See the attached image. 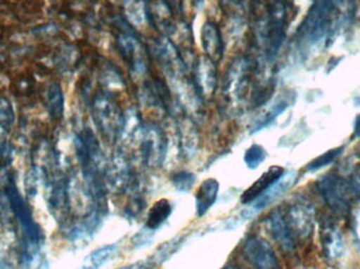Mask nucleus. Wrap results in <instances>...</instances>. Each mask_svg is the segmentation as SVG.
Instances as JSON below:
<instances>
[{
    "label": "nucleus",
    "mask_w": 360,
    "mask_h": 269,
    "mask_svg": "<svg viewBox=\"0 0 360 269\" xmlns=\"http://www.w3.org/2000/svg\"><path fill=\"white\" fill-rule=\"evenodd\" d=\"M8 196L13 213L18 220L19 225H20L23 237H25L20 263L23 268H27L35 262L36 258L39 254L42 238L41 232H40L39 226L34 220L31 209L23 201L22 197L19 195L14 184H10L8 186Z\"/></svg>",
    "instance_id": "f257e3e1"
},
{
    "label": "nucleus",
    "mask_w": 360,
    "mask_h": 269,
    "mask_svg": "<svg viewBox=\"0 0 360 269\" xmlns=\"http://www.w3.org/2000/svg\"><path fill=\"white\" fill-rule=\"evenodd\" d=\"M243 254L250 265L255 269H279V262L270 243L257 236L249 237Z\"/></svg>",
    "instance_id": "f03ea898"
},
{
    "label": "nucleus",
    "mask_w": 360,
    "mask_h": 269,
    "mask_svg": "<svg viewBox=\"0 0 360 269\" xmlns=\"http://www.w3.org/2000/svg\"><path fill=\"white\" fill-rule=\"evenodd\" d=\"M95 117L98 122L99 128L109 136L117 134L122 130V114L118 112L115 103H112L108 96H98L95 100Z\"/></svg>",
    "instance_id": "7ed1b4c3"
},
{
    "label": "nucleus",
    "mask_w": 360,
    "mask_h": 269,
    "mask_svg": "<svg viewBox=\"0 0 360 269\" xmlns=\"http://www.w3.org/2000/svg\"><path fill=\"white\" fill-rule=\"evenodd\" d=\"M166 140L162 131L155 126H149L143 131L141 152L143 161L150 165H158L164 159Z\"/></svg>",
    "instance_id": "20e7f679"
},
{
    "label": "nucleus",
    "mask_w": 360,
    "mask_h": 269,
    "mask_svg": "<svg viewBox=\"0 0 360 269\" xmlns=\"http://www.w3.org/2000/svg\"><path fill=\"white\" fill-rule=\"evenodd\" d=\"M285 11L283 4H274L269 15L268 27H266V52L269 58H273L278 52L283 39V27H285Z\"/></svg>",
    "instance_id": "39448f33"
},
{
    "label": "nucleus",
    "mask_w": 360,
    "mask_h": 269,
    "mask_svg": "<svg viewBox=\"0 0 360 269\" xmlns=\"http://www.w3.org/2000/svg\"><path fill=\"white\" fill-rule=\"evenodd\" d=\"M283 216L295 238L302 239L309 236L313 225V211L310 205L302 201L294 203Z\"/></svg>",
    "instance_id": "423d86ee"
},
{
    "label": "nucleus",
    "mask_w": 360,
    "mask_h": 269,
    "mask_svg": "<svg viewBox=\"0 0 360 269\" xmlns=\"http://www.w3.org/2000/svg\"><path fill=\"white\" fill-rule=\"evenodd\" d=\"M268 225L273 238L283 251H292L295 249L296 238L288 225L283 213L277 209L271 213L268 218Z\"/></svg>",
    "instance_id": "0eeeda50"
},
{
    "label": "nucleus",
    "mask_w": 360,
    "mask_h": 269,
    "mask_svg": "<svg viewBox=\"0 0 360 269\" xmlns=\"http://www.w3.org/2000/svg\"><path fill=\"white\" fill-rule=\"evenodd\" d=\"M283 175H285L283 167L278 166V165L271 166L266 173L260 176L257 181L254 182L248 190L243 192L240 198L241 203L250 204L253 201L257 200L270 186L278 181Z\"/></svg>",
    "instance_id": "6e6552de"
},
{
    "label": "nucleus",
    "mask_w": 360,
    "mask_h": 269,
    "mask_svg": "<svg viewBox=\"0 0 360 269\" xmlns=\"http://www.w3.org/2000/svg\"><path fill=\"white\" fill-rule=\"evenodd\" d=\"M118 48L120 54L127 61H129L132 69L139 72L145 70V60H143V50L141 44L133 34L122 33L117 39Z\"/></svg>",
    "instance_id": "1a4fd4ad"
},
{
    "label": "nucleus",
    "mask_w": 360,
    "mask_h": 269,
    "mask_svg": "<svg viewBox=\"0 0 360 269\" xmlns=\"http://www.w3.org/2000/svg\"><path fill=\"white\" fill-rule=\"evenodd\" d=\"M296 176H297L296 171H292L288 173L287 175H283L278 181L275 182L257 200H255V204L252 207L254 211H259L266 209L271 203L274 202L279 197L283 196L295 183Z\"/></svg>",
    "instance_id": "9d476101"
},
{
    "label": "nucleus",
    "mask_w": 360,
    "mask_h": 269,
    "mask_svg": "<svg viewBox=\"0 0 360 269\" xmlns=\"http://www.w3.org/2000/svg\"><path fill=\"white\" fill-rule=\"evenodd\" d=\"M201 41L202 48L212 61L216 63L222 58L224 54V42H222L221 34L217 25L211 21H207L203 25L201 31Z\"/></svg>",
    "instance_id": "9b49d317"
},
{
    "label": "nucleus",
    "mask_w": 360,
    "mask_h": 269,
    "mask_svg": "<svg viewBox=\"0 0 360 269\" xmlns=\"http://www.w3.org/2000/svg\"><path fill=\"white\" fill-rule=\"evenodd\" d=\"M219 192V182L214 178H207L199 185L195 195L196 215L202 217L215 204Z\"/></svg>",
    "instance_id": "f8f14e48"
},
{
    "label": "nucleus",
    "mask_w": 360,
    "mask_h": 269,
    "mask_svg": "<svg viewBox=\"0 0 360 269\" xmlns=\"http://www.w3.org/2000/svg\"><path fill=\"white\" fill-rule=\"evenodd\" d=\"M196 82L200 92L211 95L216 86L215 63L209 57H201L196 65Z\"/></svg>",
    "instance_id": "ddd939ff"
},
{
    "label": "nucleus",
    "mask_w": 360,
    "mask_h": 269,
    "mask_svg": "<svg viewBox=\"0 0 360 269\" xmlns=\"http://www.w3.org/2000/svg\"><path fill=\"white\" fill-rule=\"evenodd\" d=\"M172 214V204L168 199H160L150 209L146 221V228L156 230L169 219Z\"/></svg>",
    "instance_id": "4468645a"
},
{
    "label": "nucleus",
    "mask_w": 360,
    "mask_h": 269,
    "mask_svg": "<svg viewBox=\"0 0 360 269\" xmlns=\"http://www.w3.org/2000/svg\"><path fill=\"white\" fill-rule=\"evenodd\" d=\"M116 253V245H105L89 254L79 269H99Z\"/></svg>",
    "instance_id": "2eb2a0df"
},
{
    "label": "nucleus",
    "mask_w": 360,
    "mask_h": 269,
    "mask_svg": "<svg viewBox=\"0 0 360 269\" xmlns=\"http://www.w3.org/2000/svg\"><path fill=\"white\" fill-rule=\"evenodd\" d=\"M323 245L330 259H338L342 251V239L333 228H326L323 232Z\"/></svg>",
    "instance_id": "dca6fc26"
},
{
    "label": "nucleus",
    "mask_w": 360,
    "mask_h": 269,
    "mask_svg": "<svg viewBox=\"0 0 360 269\" xmlns=\"http://www.w3.org/2000/svg\"><path fill=\"white\" fill-rule=\"evenodd\" d=\"M48 101L51 115L54 118H60L65 109V103H63V91L58 84H53L49 88Z\"/></svg>",
    "instance_id": "f3484780"
},
{
    "label": "nucleus",
    "mask_w": 360,
    "mask_h": 269,
    "mask_svg": "<svg viewBox=\"0 0 360 269\" xmlns=\"http://www.w3.org/2000/svg\"><path fill=\"white\" fill-rule=\"evenodd\" d=\"M266 157V150H264L262 145H259V144H252V145L245 150L243 160H245V165H247L250 169H255L264 162Z\"/></svg>",
    "instance_id": "a211bd4d"
},
{
    "label": "nucleus",
    "mask_w": 360,
    "mask_h": 269,
    "mask_svg": "<svg viewBox=\"0 0 360 269\" xmlns=\"http://www.w3.org/2000/svg\"><path fill=\"white\" fill-rule=\"evenodd\" d=\"M171 181H172L173 186L179 192H186L194 186L195 182H196V177L191 171H180L172 176Z\"/></svg>",
    "instance_id": "6ab92c4d"
},
{
    "label": "nucleus",
    "mask_w": 360,
    "mask_h": 269,
    "mask_svg": "<svg viewBox=\"0 0 360 269\" xmlns=\"http://www.w3.org/2000/svg\"><path fill=\"white\" fill-rule=\"evenodd\" d=\"M288 105H289V103H288L287 100H281L275 103V105L269 110L266 116H264V118L258 122L257 126H254V130L252 133L258 132V131L266 128V126H268V124H270L271 122L277 117V116L281 115V114L287 109Z\"/></svg>",
    "instance_id": "aec40b11"
},
{
    "label": "nucleus",
    "mask_w": 360,
    "mask_h": 269,
    "mask_svg": "<svg viewBox=\"0 0 360 269\" xmlns=\"http://www.w3.org/2000/svg\"><path fill=\"white\" fill-rule=\"evenodd\" d=\"M14 122V112L11 107L8 100L6 98H0V124L2 128H10Z\"/></svg>",
    "instance_id": "412c9836"
},
{
    "label": "nucleus",
    "mask_w": 360,
    "mask_h": 269,
    "mask_svg": "<svg viewBox=\"0 0 360 269\" xmlns=\"http://www.w3.org/2000/svg\"><path fill=\"white\" fill-rule=\"evenodd\" d=\"M340 152H340V150H330L329 152H326L323 156L319 157L316 160L313 161V162L311 163L310 169H311V171H315V169H319L323 166H326V165L331 163L334 159L338 158V155H340Z\"/></svg>",
    "instance_id": "4be33fe9"
},
{
    "label": "nucleus",
    "mask_w": 360,
    "mask_h": 269,
    "mask_svg": "<svg viewBox=\"0 0 360 269\" xmlns=\"http://www.w3.org/2000/svg\"><path fill=\"white\" fill-rule=\"evenodd\" d=\"M13 86H15L19 94H27V93L31 92L32 88H33V81L29 76H20V77L17 78L16 82Z\"/></svg>",
    "instance_id": "5701e85b"
},
{
    "label": "nucleus",
    "mask_w": 360,
    "mask_h": 269,
    "mask_svg": "<svg viewBox=\"0 0 360 269\" xmlns=\"http://www.w3.org/2000/svg\"><path fill=\"white\" fill-rule=\"evenodd\" d=\"M118 269H146V266L145 264L143 263H136L132 264V265L124 266V268Z\"/></svg>",
    "instance_id": "b1692460"
},
{
    "label": "nucleus",
    "mask_w": 360,
    "mask_h": 269,
    "mask_svg": "<svg viewBox=\"0 0 360 269\" xmlns=\"http://www.w3.org/2000/svg\"><path fill=\"white\" fill-rule=\"evenodd\" d=\"M355 134L360 136V116L357 118L356 122H355Z\"/></svg>",
    "instance_id": "393cba45"
},
{
    "label": "nucleus",
    "mask_w": 360,
    "mask_h": 269,
    "mask_svg": "<svg viewBox=\"0 0 360 269\" xmlns=\"http://www.w3.org/2000/svg\"><path fill=\"white\" fill-rule=\"evenodd\" d=\"M222 269H240V268H239L238 266L235 265V264L229 263V264H226V265L224 266V268Z\"/></svg>",
    "instance_id": "a878e982"
},
{
    "label": "nucleus",
    "mask_w": 360,
    "mask_h": 269,
    "mask_svg": "<svg viewBox=\"0 0 360 269\" xmlns=\"http://www.w3.org/2000/svg\"><path fill=\"white\" fill-rule=\"evenodd\" d=\"M4 34V27L0 23V38H2Z\"/></svg>",
    "instance_id": "bb28decb"
}]
</instances>
